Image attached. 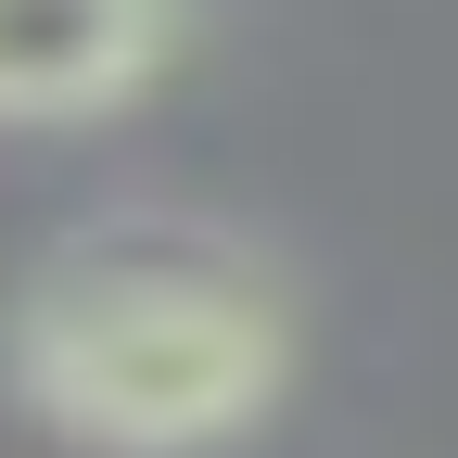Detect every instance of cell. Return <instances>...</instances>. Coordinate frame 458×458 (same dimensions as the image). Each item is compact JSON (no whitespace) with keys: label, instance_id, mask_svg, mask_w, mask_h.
<instances>
[{"label":"cell","instance_id":"2","mask_svg":"<svg viewBox=\"0 0 458 458\" xmlns=\"http://www.w3.org/2000/svg\"><path fill=\"white\" fill-rule=\"evenodd\" d=\"M191 51L153 0H0V128H77V114L140 102Z\"/></svg>","mask_w":458,"mask_h":458},{"label":"cell","instance_id":"1","mask_svg":"<svg viewBox=\"0 0 458 458\" xmlns=\"http://www.w3.org/2000/svg\"><path fill=\"white\" fill-rule=\"evenodd\" d=\"M0 382L38 433H64L89 458H204L280 408L293 306L216 229L114 216V229H77L13 293Z\"/></svg>","mask_w":458,"mask_h":458}]
</instances>
